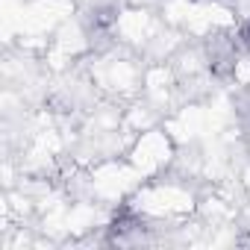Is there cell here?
<instances>
[{"instance_id": "obj_1", "label": "cell", "mask_w": 250, "mask_h": 250, "mask_svg": "<svg viewBox=\"0 0 250 250\" xmlns=\"http://www.w3.org/2000/svg\"><path fill=\"white\" fill-rule=\"evenodd\" d=\"M241 39H244V44H247V47H250V21H247V24H244V30H241Z\"/></svg>"}]
</instances>
